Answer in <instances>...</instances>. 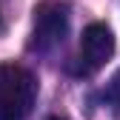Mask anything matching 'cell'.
Wrapping results in <instances>:
<instances>
[{
	"instance_id": "6da1fadb",
	"label": "cell",
	"mask_w": 120,
	"mask_h": 120,
	"mask_svg": "<svg viewBox=\"0 0 120 120\" xmlns=\"http://www.w3.org/2000/svg\"><path fill=\"white\" fill-rule=\"evenodd\" d=\"M34 100H37L34 74L23 66L0 63V120H26Z\"/></svg>"
},
{
	"instance_id": "7a4b0ae2",
	"label": "cell",
	"mask_w": 120,
	"mask_h": 120,
	"mask_svg": "<svg viewBox=\"0 0 120 120\" xmlns=\"http://www.w3.org/2000/svg\"><path fill=\"white\" fill-rule=\"evenodd\" d=\"M69 32V6L63 0H40L34 6V26H32V52H52L63 43Z\"/></svg>"
},
{
	"instance_id": "3957f363",
	"label": "cell",
	"mask_w": 120,
	"mask_h": 120,
	"mask_svg": "<svg viewBox=\"0 0 120 120\" xmlns=\"http://www.w3.org/2000/svg\"><path fill=\"white\" fill-rule=\"evenodd\" d=\"M114 54V34L106 23H89L80 37V52H77V74H94L109 63Z\"/></svg>"
},
{
	"instance_id": "277c9868",
	"label": "cell",
	"mask_w": 120,
	"mask_h": 120,
	"mask_svg": "<svg viewBox=\"0 0 120 120\" xmlns=\"http://www.w3.org/2000/svg\"><path fill=\"white\" fill-rule=\"evenodd\" d=\"M103 97H106V103H109V106L120 114V71L114 74V77L109 80V86H106V94H103Z\"/></svg>"
},
{
	"instance_id": "5b68a950",
	"label": "cell",
	"mask_w": 120,
	"mask_h": 120,
	"mask_svg": "<svg viewBox=\"0 0 120 120\" xmlns=\"http://www.w3.org/2000/svg\"><path fill=\"white\" fill-rule=\"evenodd\" d=\"M49 120H63V117H49Z\"/></svg>"
},
{
	"instance_id": "8992f818",
	"label": "cell",
	"mask_w": 120,
	"mask_h": 120,
	"mask_svg": "<svg viewBox=\"0 0 120 120\" xmlns=\"http://www.w3.org/2000/svg\"><path fill=\"white\" fill-rule=\"evenodd\" d=\"M0 26H3V14H0Z\"/></svg>"
}]
</instances>
